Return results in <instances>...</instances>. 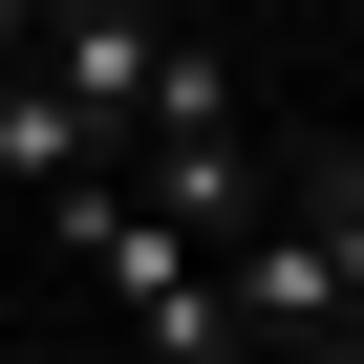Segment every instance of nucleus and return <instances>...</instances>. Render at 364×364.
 <instances>
[{
	"instance_id": "2",
	"label": "nucleus",
	"mask_w": 364,
	"mask_h": 364,
	"mask_svg": "<svg viewBox=\"0 0 364 364\" xmlns=\"http://www.w3.org/2000/svg\"><path fill=\"white\" fill-rule=\"evenodd\" d=\"M65 364H107V343H65Z\"/></svg>"
},
{
	"instance_id": "1",
	"label": "nucleus",
	"mask_w": 364,
	"mask_h": 364,
	"mask_svg": "<svg viewBox=\"0 0 364 364\" xmlns=\"http://www.w3.org/2000/svg\"><path fill=\"white\" fill-rule=\"evenodd\" d=\"M0 193H22V215H86V193H107V129L43 107V86H0Z\"/></svg>"
}]
</instances>
